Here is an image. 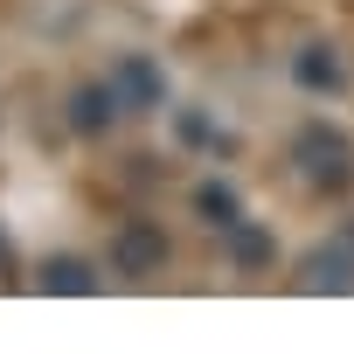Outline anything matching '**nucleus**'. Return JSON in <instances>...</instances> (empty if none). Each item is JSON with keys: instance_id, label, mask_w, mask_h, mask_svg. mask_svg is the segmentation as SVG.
<instances>
[{"instance_id": "nucleus-8", "label": "nucleus", "mask_w": 354, "mask_h": 354, "mask_svg": "<svg viewBox=\"0 0 354 354\" xmlns=\"http://www.w3.org/2000/svg\"><path fill=\"white\" fill-rule=\"evenodd\" d=\"M195 209H202V216H209L216 230H230V223H236V188H223V181H209V188L195 195Z\"/></svg>"}, {"instance_id": "nucleus-2", "label": "nucleus", "mask_w": 354, "mask_h": 354, "mask_svg": "<svg viewBox=\"0 0 354 354\" xmlns=\"http://www.w3.org/2000/svg\"><path fill=\"white\" fill-rule=\"evenodd\" d=\"M299 285H313V292H340V285H354V230H340V243H319L306 264H299Z\"/></svg>"}, {"instance_id": "nucleus-7", "label": "nucleus", "mask_w": 354, "mask_h": 354, "mask_svg": "<svg viewBox=\"0 0 354 354\" xmlns=\"http://www.w3.org/2000/svg\"><path fill=\"white\" fill-rule=\"evenodd\" d=\"M35 285H42V292H97V278H91V264H84V257H49Z\"/></svg>"}, {"instance_id": "nucleus-3", "label": "nucleus", "mask_w": 354, "mask_h": 354, "mask_svg": "<svg viewBox=\"0 0 354 354\" xmlns=\"http://www.w3.org/2000/svg\"><path fill=\"white\" fill-rule=\"evenodd\" d=\"M111 264H118L125 278H146V271H160V264H167V236H160V230H146V223H132V230L111 243Z\"/></svg>"}, {"instance_id": "nucleus-9", "label": "nucleus", "mask_w": 354, "mask_h": 354, "mask_svg": "<svg viewBox=\"0 0 354 354\" xmlns=\"http://www.w3.org/2000/svg\"><path fill=\"white\" fill-rule=\"evenodd\" d=\"M223 236H230V250H236L243 264H264V257H271V243H264V230H250V223H230Z\"/></svg>"}, {"instance_id": "nucleus-6", "label": "nucleus", "mask_w": 354, "mask_h": 354, "mask_svg": "<svg viewBox=\"0 0 354 354\" xmlns=\"http://www.w3.org/2000/svg\"><path fill=\"white\" fill-rule=\"evenodd\" d=\"M292 77H299L306 91H319V97L347 84V70H340V56H333L326 42H306V49H299V63H292Z\"/></svg>"}, {"instance_id": "nucleus-5", "label": "nucleus", "mask_w": 354, "mask_h": 354, "mask_svg": "<svg viewBox=\"0 0 354 354\" xmlns=\"http://www.w3.org/2000/svg\"><path fill=\"white\" fill-rule=\"evenodd\" d=\"M111 84H118V97H125V104H139V111H153V104H167V84H160V70H153L146 56H125Z\"/></svg>"}, {"instance_id": "nucleus-1", "label": "nucleus", "mask_w": 354, "mask_h": 354, "mask_svg": "<svg viewBox=\"0 0 354 354\" xmlns=\"http://www.w3.org/2000/svg\"><path fill=\"white\" fill-rule=\"evenodd\" d=\"M292 160L306 167L313 188H347V181H354V146H347L333 125H306V132L292 139Z\"/></svg>"}, {"instance_id": "nucleus-10", "label": "nucleus", "mask_w": 354, "mask_h": 354, "mask_svg": "<svg viewBox=\"0 0 354 354\" xmlns=\"http://www.w3.org/2000/svg\"><path fill=\"white\" fill-rule=\"evenodd\" d=\"M0 271H8V236H0Z\"/></svg>"}, {"instance_id": "nucleus-4", "label": "nucleus", "mask_w": 354, "mask_h": 354, "mask_svg": "<svg viewBox=\"0 0 354 354\" xmlns=\"http://www.w3.org/2000/svg\"><path fill=\"white\" fill-rule=\"evenodd\" d=\"M118 111H125V97H118V84H84V91L70 97V125H77L84 139H91V132H104V125H111Z\"/></svg>"}]
</instances>
